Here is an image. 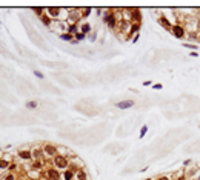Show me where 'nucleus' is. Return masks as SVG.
<instances>
[{
    "label": "nucleus",
    "mask_w": 200,
    "mask_h": 180,
    "mask_svg": "<svg viewBox=\"0 0 200 180\" xmlns=\"http://www.w3.org/2000/svg\"><path fill=\"white\" fill-rule=\"evenodd\" d=\"M156 180H171V177L169 176H159Z\"/></svg>",
    "instance_id": "29"
},
{
    "label": "nucleus",
    "mask_w": 200,
    "mask_h": 180,
    "mask_svg": "<svg viewBox=\"0 0 200 180\" xmlns=\"http://www.w3.org/2000/svg\"><path fill=\"white\" fill-rule=\"evenodd\" d=\"M103 20H105V23L108 25L109 29H115V28L119 26V23L122 22L120 16H119V14H117L115 11H112V9L103 14Z\"/></svg>",
    "instance_id": "1"
},
{
    "label": "nucleus",
    "mask_w": 200,
    "mask_h": 180,
    "mask_svg": "<svg viewBox=\"0 0 200 180\" xmlns=\"http://www.w3.org/2000/svg\"><path fill=\"white\" fill-rule=\"evenodd\" d=\"M0 180H17V176L14 172H6L3 177H0Z\"/></svg>",
    "instance_id": "20"
},
{
    "label": "nucleus",
    "mask_w": 200,
    "mask_h": 180,
    "mask_svg": "<svg viewBox=\"0 0 200 180\" xmlns=\"http://www.w3.org/2000/svg\"><path fill=\"white\" fill-rule=\"evenodd\" d=\"M171 34L176 37V39H179V40H183L188 33H186V29H185L183 25H180V23H174L172 28H171Z\"/></svg>",
    "instance_id": "4"
},
{
    "label": "nucleus",
    "mask_w": 200,
    "mask_h": 180,
    "mask_svg": "<svg viewBox=\"0 0 200 180\" xmlns=\"http://www.w3.org/2000/svg\"><path fill=\"white\" fill-rule=\"evenodd\" d=\"M42 151H43V156L46 159H54L55 156L59 154V146H55L53 143H43Z\"/></svg>",
    "instance_id": "3"
},
{
    "label": "nucleus",
    "mask_w": 200,
    "mask_h": 180,
    "mask_svg": "<svg viewBox=\"0 0 200 180\" xmlns=\"http://www.w3.org/2000/svg\"><path fill=\"white\" fill-rule=\"evenodd\" d=\"M177 180H188V177H186V176H180Z\"/></svg>",
    "instance_id": "33"
},
{
    "label": "nucleus",
    "mask_w": 200,
    "mask_h": 180,
    "mask_svg": "<svg viewBox=\"0 0 200 180\" xmlns=\"http://www.w3.org/2000/svg\"><path fill=\"white\" fill-rule=\"evenodd\" d=\"M9 165H11V159H9V156H5V157H2V159H0V177H3V176L8 172Z\"/></svg>",
    "instance_id": "7"
},
{
    "label": "nucleus",
    "mask_w": 200,
    "mask_h": 180,
    "mask_svg": "<svg viewBox=\"0 0 200 180\" xmlns=\"http://www.w3.org/2000/svg\"><path fill=\"white\" fill-rule=\"evenodd\" d=\"M145 180H154V179H145Z\"/></svg>",
    "instance_id": "38"
},
{
    "label": "nucleus",
    "mask_w": 200,
    "mask_h": 180,
    "mask_svg": "<svg viewBox=\"0 0 200 180\" xmlns=\"http://www.w3.org/2000/svg\"><path fill=\"white\" fill-rule=\"evenodd\" d=\"M62 179H63V180H74V179H75V171L71 169V168L65 169V171L62 172Z\"/></svg>",
    "instance_id": "13"
},
{
    "label": "nucleus",
    "mask_w": 200,
    "mask_h": 180,
    "mask_svg": "<svg viewBox=\"0 0 200 180\" xmlns=\"http://www.w3.org/2000/svg\"><path fill=\"white\" fill-rule=\"evenodd\" d=\"M34 75H36V77H38V79H43V77H45V75H43L42 72H40V71H37V69L34 71Z\"/></svg>",
    "instance_id": "30"
},
{
    "label": "nucleus",
    "mask_w": 200,
    "mask_h": 180,
    "mask_svg": "<svg viewBox=\"0 0 200 180\" xmlns=\"http://www.w3.org/2000/svg\"><path fill=\"white\" fill-rule=\"evenodd\" d=\"M43 171H45V176H46L48 180H62V172L57 168H54V166L45 168Z\"/></svg>",
    "instance_id": "5"
},
{
    "label": "nucleus",
    "mask_w": 200,
    "mask_h": 180,
    "mask_svg": "<svg viewBox=\"0 0 200 180\" xmlns=\"http://www.w3.org/2000/svg\"><path fill=\"white\" fill-rule=\"evenodd\" d=\"M142 85H143V86H152V83H151L149 80H145V82H143Z\"/></svg>",
    "instance_id": "32"
},
{
    "label": "nucleus",
    "mask_w": 200,
    "mask_h": 180,
    "mask_svg": "<svg viewBox=\"0 0 200 180\" xmlns=\"http://www.w3.org/2000/svg\"><path fill=\"white\" fill-rule=\"evenodd\" d=\"M17 180H29V179H25V177H22V179H17Z\"/></svg>",
    "instance_id": "36"
},
{
    "label": "nucleus",
    "mask_w": 200,
    "mask_h": 180,
    "mask_svg": "<svg viewBox=\"0 0 200 180\" xmlns=\"http://www.w3.org/2000/svg\"><path fill=\"white\" fill-rule=\"evenodd\" d=\"M140 28H142V23H131L129 31H128V36H136V34H139Z\"/></svg>",
    "instance_id": "15"
},
{
    "label": "nucleus",
    "mask_w": 200,
    "mask_h": 180,
    "mask_svg": "<svg viewBox=\"0 0 200 180\" xmlns=\"http://www.w3.org/2000/svg\"><path fill=\"white\" fill-rule=\"evenodd\" d=\"M136 105V102L134 100H122V102H117L115 103V106L119 109H128V108H132Z\"/></svg>",
    "instance_id": "10"
},
{
    "label": "nucleus",
    "mask_w": 200,
    "mask_h": 180,
    "mask_svg": "<svg viewBox=\"0 0 200 180\" xmlns=\"http://www.w3.org/2000/svg\"><path fill=\"white\" fill-rule=\"evenodd\" d=\"M79 29H80V33H82V34L88 36V34H90V33L92 31V26L90 25V23L83 22V23H80V25H79Z\"/></svg>",
    "instance_id": "14"
},
{
    "label": "nucleus",
    "mask_w": 200,
    "mask_h": 180,
    "mask_svg": "<svg viewBox=\"0 0 200 180\" xmlns=\"http://www.w3.org/2000/svg\"><path fill=\"white\" fill-rule=\"evenodd\" d=\"M183 46H185V48H189V49H194V51H196V49H199V46H197V45H194V43H183Z\"/></svg>",
    "instance_id": "27"
},
{
    "label": "nucleus",
    "mask_w": 200,
    "mask_h": 180,
    "mask_svg": "<svg viewBox=\"0 0 200 180\" xmlns=\"http://www.w3.org/2000/svg\"><path fill=\"white\" fill-rule=\"evenodd\" d=\"M53 163H54V168H57L59 171H65L69 168V159L66 156H62V154H57L53 159Z\"/></svg>",
    "instance_id": "2"
},
{
    "label": "nucleus",
    "mask_w": 200,
    "mask_h": 180,
    "mask_svg": "<svg viewBox=\"0 0 200 180\" xmlns=\"http://www.w3.org/2000/svg\"><path fill=\"white\" fill-rule=\"evenodd\" d=\"M0 159H2V156H0Z\"/></svg>",
    "instance_id": "40"
},
{
    "label": "nucleus",
    "mask_w": 200,
    "mask_h": 180,
    "mask_svg": "<svg viewBox=\"0 0 200 180\" xmlns=\"http://www.w3.org/2000/svg\"><path fill=\"white\" fill-rule=\"evenodd\" d=\"M29 180H40V179H29Z\"/></svg>",
    "instance_id": "37"
},
{
    "label": "nucleus",
    "mask_w": 200,
    "mask_h": 180,
    "mask_svg": "<svg viewBox=\"0 0 200 180\" xmlns=\"http://www.w3.org/2000/svg\"><path fill=\"white\" fill-rule=\"evenodd\" d=\"M26 108L28 109H37L38 108V102H37V100H29V102H26Z\"/></svg>",
    "instance_id": "21"
},
{
    "label": "nucleus",
    "mask_w": 200,
    "mask_h": 180,
    "mask_svg": "<svg viewBox=\"0 0 200 180\" xmlns=\"http://www.w3.org/2000/svg\"><path fill=\"white\" fill-rule=\"evenodd\" d=\"M140 22H142L140 9H131V23H140Z\"/></svg>",
    "instance_id": "11"
},
{
    "label": "nucleus",
    "mask_w": 200,
    "mask_h": 180,
    "mask_svg": "<svg viewBox=\"0 0 200 180\" xmlns=\"http://www.w3.org/2000/svg\"><path fill=\"white\" fill-rule=\"evenodd\" d=\"M18 157L23 162H33V151L31 149H20L18 151Z\"/></svg>",
    "instance_id": "8"
},
{
    "label": "nucleus",
    "mask_w": 200,
    "mask_h": 180,
    "mask_svg": "<svg viewBox=\"0 0 200 180\" xmlns=\"http://www.w3.org/2000/svg\"><path fill=\"white\" fill-rule=\"evenodd\" d=\"M43 159H45V156H43L42 148L34 146V148H33V160H43Z\"/></svg>",
    "instance_id": "12"
},
{
    "label": "nucleus",
    "mask_w": 200,
    "mask_h": 180,
    "mask_svg": "<svg viewBox=\"0 0 200 180\" xmlns=\"http://www.w3.org/2000/svg\"><path fill=\"white\" fill-rule=\"evenodd\" d=\"M40 18H42V22H43V25H45V26H51V23H54V20L49 17L46 13H45V14H43Z\"/></svg>",
    "instance_id": "19"
},
{
    "label": "nucleus",
    "mask_w": 200,
    "mask_h": 180,
    "mask_svg": "<svg viewBox=\"0 0 200 180\" xmlns=\"http://www.w3.org/2000/svg\"><path fill=\"white\" fill-rule=\"evenodd\" d=\"M33 11H34V14L38 16V17H42V16L46 13V9H45V8H33Z\"/></svg>",
    "instance_id": "22"
},
{
    "label": "nucleus",
    "mask_w": 200,
    "mask_h": 180,
    "mask_svg": "<svg viewBox=\"0 0 200 180\" xmlns=\"http://www.w3.org/2000/svg\"><path fill=\"white\" fill-rule=\"evenodd\" d=\"M159 23H160V26H163L165 29H168V31H171V28H172V22H169L168 17H166L165 14H160V17H159Z\"/></svg>",
    "instance_id": "9"
},
{
    "label": "nucleus",
    "mask_w": 200,
    "mask_h": 180,
    "mask_svg": "<svg viewBox=\"0 0 200 180\" xmlns=\"http://www.w3.org/2000/svg\"><path fill=\"white\" fill-rule=\"evenodd\" d=\"M91 8H83V9H82V17H88V16H90V14H91Z\"/></svg>",
    "instance_id": "26"
},
{
    "label": "nucleus",
    "mask_w": 200,
    "mask_h": 180,
    "mask_svg": "<svg viewBox=\"0 0 200 180\" xmlns=\"http://www.w3.org/2000/svg\"><path fill=\"white\" fill-rule=\"evenodd\" d=\"M75 180H88V176H86L85 168H82V169H77V171H75Z\"/></svg>",
    "instance_id": "17"
},
{
    "label": "nucleus",
    "mask_w": 200,
    "mask_h": 180,
    "mask_svg": "<svg viewBox=\"0 0 200 180\" xmlns=\"http://www.w3.org/2000/svg\"><path fill=\"white\" fill-rule=\"evenodd\" d=\"M197 36H200V20H199V34Z\"/></svg>",
    "instance_id": "35"
},
{
    "label": "nucleus",
    "mask_w": 200,
    "mask_h": 180,
    "mask_svg": "<svg viewBox=\"0 0 200 180\" xmlns=\"http://www.w3.org/2000/svg\"><path fill=\"white\" fill-rule=\"evenodd\" d=\"M148 129H149L148 125H143L142 128H140V134H139V137H140V139H143V137H145L146 132H148Z\"/></svg>",
    "instance_id": "23"
},
{
    "label": "nucleus",
    "mask_w": 200,
    "mask_h": 180,
    "mask_svg": "<svg viewBox=\"0 0 200 180\" xmlns=\"http://www.w3.org/2000/svg\"><path fill=\"white\" fill-rule=\"evenodd\" d=\"M85 39H86V36H85V34H82L80 31L74 36V40H75V42H82V40H85Z\"/></svg>",
    "instance_id": "25"
},
{
    "label": "nucleus",
    "mask_w": 200,
    "mask_h": 180,
    "mask_svg": "<svg viewBox=\"0 0 200 180\" xmlns=\"http://www.w3.org/2000/svg\"><path fill=\"white\" fill-rule=\"evenodd\" d=\"M151 88H152V90H156V91H160L162 88H163V85H162V83H156V85H152Z\"/></svg>",
    "instance_id": "28"
},
{
    "label": "nucleus",
    "mask_w": 200,
    "mask_h": 180,
    "mask_svg": "<svg viewBox=\"0 0 200 180\" xmlns=\"http://www.w3.org/2000/svg\"><path fill=\"white\" fill-rule=\"evenodd\" d=\"M189 163H191V160H189V159H188V160H185V162H183V165H185V166H188V165H189Z\"/></svg>",
    "instance_id": "34"
},
{
    "label": "nucleus",
    "mask_w": 200,
    "mask_h": 180,
    "mask_svg": "<svg viewBox=\"0 0 200 180\" xmlns=\"http://www.w3.org/2000/svg\"><path fill=\"white\" fill-rule=\"evenodd\" d=\"M79 23H68V28H66V33H69L71 36H75L79 33Z\"/></svg>",
    "instance_id": "16"
},
{
    "label": "nucleus",
    "mask_w": 200,
    "mask_h": 180,
    "mask_svg": "<svg viewBox=\"0 0 200 180\" xmlns=\"http://www.w3.org/2000/svg\"><path fill=\"white\" fill-rule=\"evenodd\" d=\"M17 169H18V165L11 163V165H9V168H8V172H14V174H17Z\"/></svg>",
    "instance_id": "24"
},
{
    "label": "nucleus",
    "mask_w": 200,
    "mask_h": 180,
    "mask_svg": "<svg viewBox=\"0 0 200 180\" xmlns=\"http://www.w3.org/2000/svg\"><path fill=\"white\" fill-rule=\"evenodd\" d=\"M59 39H60V40H65V42H73L74 36H71V34L66 33V31H63L62 34H59Z\"/></svg>",
    "instance_id": "18"
},
{
    "label": "nucleus",
    "mask_w": 200,
    "mask_h": 180,
    "mask_svg": "<svg viewBox=\"0 0 200 180\" xmlns=\"http://www.w3.org/2000/svg\"><path fill=\"white\" fill-rule=\"evenodd\" d=\"M63 8H46V14L49 16V17L53 18L54 22H59V18H62L63 17Z\"/></svg>",
    "instance_id": "6"
},
{
    "label": "nucleus",
    "mask_w": 200,
    "mask_h": 180,
    "mask_svg": "<svg viewBox=\"0 0 200 180\" xmlns=\"http://www.w3.org/2000/svg\"><path fill=\"white\" fill-rule=\"evenodd\" d=\"M139 37H140V34H136V36L132 37V43H137L139 42Z\"/></svg>",
    "instance_id": "31"
},
{
    "label": "nucleus",
    "mask_w": 200,
    "mask_h": 180,
    "mask_svg": "<svg viewBox=\"0 0 200 180\" xmlns=\"http://www.w3.org/2000/svg\"><path fill=\"white\" fill-rule=\"evenodd\" d=\"M199 40H200V36H199Z\"/></svg>",
    "instance_id": "39"
}]
</instances>
